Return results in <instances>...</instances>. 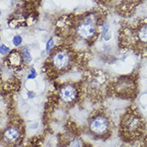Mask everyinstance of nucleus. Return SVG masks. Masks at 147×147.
Listing matches in <instances>:
<instances>
[{"label": "nucleus", "mask_w": 147, "mask_h": 147, "mask_svg": "<svg viewBox=\"0 0 147 147\" xmlns=\"http://www.w3.org/2000/svg\"><path fill=\"white\" fill-rule=\"evenodd\" d=\"M102 22V13L99 11H91L72 18L67 17L65 24L70 28L72 36L78 40L89 42L98 37Z\"/></svg>", "instance_id": "nucleus-1"}, {"label": "nucleus", "mask_w": 147, "mask_h": 147, "mask_svg": "<svg viewBox=\"0 0 147 147\" xmlns=\"http://www.w3.org/2000/svg\"><path fill=\"white\" fill-rule=\"evenodd\" d=\"M121 42L136 52H146L147 22H138L135 26L124 29L121 34Z\"/></svg>", "instance_id": "nucleus-2"}, {"label": "nucleus", "mask_w": 147, "mask_h": 147, "mask_svg": "<svg viewBox=\"0 0 147 147\" xmlns=\"http://www.w3.org/2000/svg\"><path fill=\"white\" fill-rule=\"evenodd\" d=\"M144 130V121L136 110L129 109L121 118L120 131L122 138L132 141L138 138Z\"/></svg>", "instance_id": "nucleus-3"}, {"label": "nucleus", "mask_w": 147, "mask_h": 147, "mask_svg": "<svg viewBox=\"0 0 147 147\" xmlns=\"http://www.w3.org/2000/svg\"><path fill=\"white\" fill-rule=\"evenodd\" d=\"M50 69L56 74L66 72L74 65L73 51L67 47H59L52 51L47 60Z\"/></svg>", "instance_id": "nucleus-4"}, {"label": "nucleus", "mask_w": 147, "mask_h": 147, "mask_svg": "<svg viewBox=\"0 0 147 147\" xmlns=\"http://www.w3.org/2000/svg\"><path fill=\"white\" fill-rule=\"evenodd\" d=\"M112 90L116 95L124 98H133L137 92V82L132 76H123L114 82Z\"/></svg>", "instance_id": "nucleus-5"}, {"label": "nucleus", "mask_w": 147, "mask_h": 147, "mask_svg": "<svg viewBox=\"0 0 147 147\" xmlns=\"http://www.w3.org/2000/svg\"><path fill=\"white\" fill-rule=\"evenodd\" d=\"M89 130L93 135L105 137L110 131V122L105 114H97L89 121Z\"/></svg>", "instance_id": "nucleus-6"}, {"label": "nucleus", "mask_w": 147, "mask_h": 147, "mask_svg": "<svg viewBox=\"0 0 147 147\" xmlns=\"http://www.w3.org/2000/svg\"><path fill=\"white\" fill-rule=\"evenodd\" d=\"M22 127L18 124H12L3 133L4 144L8 147H15L20 143L22 138Z\"/></svg>", "instance_id": "nucleus-7"}, {"label": "nucleus", "mask_w": 147, "mask_h": 147, "mask_svg": "<svg viewBox=\"0 0 147 147\" xmlns=\"http://www.w3.org/2000/svg\"><path fill=\"white\" fill-rule=\"evenodd\" d=\"M59 98L61 102L66 105L74 104L78 98V90L77 86L71 83L63 85L59 87Z\"/></svg>", "instance_id": "nucleus-8"}, {"label": "nucleus", "mask_w": 147, "mask_h": 147, "mask_svg": "<svg viewBox=\"0 0 147 147\" xmlns=\"http://www.w3.org/2000/svg\"><path fill=\"white\" fill-rule=\"evenodd\" d=\"M25 63L22 59L21 52L13 50L11 51L6 58V64L8 68L13 69V70H18L21 69L23 66V63Z\"/></svg>", "instance_id": "nucleus-9"}, {"label": "nucleus", "mask_w": 147, "mask_h": 147, "mask_svg": "<svg viewBox=\"0 0 147 147\" xmlns=\"http://www.w3.org/2000/svg\"><path fill=\"white\" fill-rule=\"evenodd\" d=\"M20 52L22 54V59L24 60V62L26 63H30L32 61V57L30 55V53L29 51V49L26 47H23L20 49Z\"/></svg>", "instance_id": "nucleus-10"}, {"label": "nucleus", "mask_w": 147, "mask_h": 147, "mask_svg": "<svg viewBox=\"0 0 147 147\" xmlns=\"http://www.w3.org/2000/svg\"><path fill=\"white\" fill-rule=\"evenodd\" d=\"M54 47H55V40L53 38H50L48 39L47 42L46 44V52L47 55H50L51 51L54 50Z\"/></svg>", "instance_id": "nucleus-11"}, {"label": "nucleus", "mask_w": 147, "mask_h": 147, "mask_svg": "<svg viewBox=\"0 0 147 147\" xmlns=\"http://www.w3.org/2000/svg\"><path fill=\"white\" fill-rule=\"evenodd\" d=\"M22 37L20 35H15L14 38H13V40H12V43L15 46V47H18L20 45L22 44Z\"/></svg>", "instance_id": "nucleus-12"}, {"label": "nucleus", "mask_w": 147, "mask_h": 147, "mask_svg": "<svg viewBox=\"0 0 147 147\" xmlns=\"http://www.w3.org/2000/svg\"><path fill=\"white\" fill-rule=\"evenodd\" d=\"M11 52L10 47H7L5 44L0 45V54L2 55H7Z\"/></svg>", "instance_id": "nucleus-13"}, {"label": "nucleus", "mask_w": 147, "mask_h": 147, "mask_svg": "<svg viewBox=\"0 0 147 147\" xmlns=\"http://www.w3.org/2000/svg\"><path fill=\"white\" fill-rule=\"evenodd\" d=\"M37 71L35 70L34 68H31L30 69V73L28 74V76H27V79H34L35 78L37 77Z\"/></svg>", "instance_id": "nucleus-14"}, {"label": "nucleus", "mask_w": 147, "mask_h": 147, "mask_svg": "<svg viewBox=\"0 0 147 147\" xmlns=\"http://www.w3.org/2000/svg\"><path fill=\"white\" fill-rule=\"evenodd\" d=\"M72 147H80V143L78 140H74L72 144Z\"/></svg>", "instance_id": "nucleus-15"}, {"label": "nucleus", "mask_w": 147, "mask_h": 147, "mask_svg": "<svg viewBox=\"0 0 147 147\" xmlns=\"http://www.w3.org/2000/svg\"><path fill=\"white\" fill-rule=\"evenodd\" d=\"M27 95H28V98H29L32 99V98H34L35 97V94H34V92H28Z\"/></svg>", "instance_id": "nucleus-16"}, {"label": "nucleus", "mask_w": 147, "mask_h": 147, "mask_svg": "<svg viewBox=\"0 0 147 147\" xmlns=\"http://www.w3.org/2000/svg\"><path fill=\"white\" fill-rule=\"evenodd\" d=\"M97 1L99 2V3H107L109 0H97Z\"/></svg>", "instance_id": "nucleus-17"}, {"label": "nucleus", "mask_w": 147, "mask_h": 147, "mask_svg": "<svg viewBox=\"0 0 147 147\" xmlns=\"http://www.w3.org/2000/svg\"><path fill=\"white\" fill-rule=\"evenodd\" d=\"M17 1H18V0H11V4H14V3H16V2H17Z\"/></svg>", "instance_id": "nucleus-18"}, {"label": "nucleus", "mask_w": 147, "mask_h": 147, "mask_svg": "<svg viewBox=\"0 0 147 147\" xmlns=\"http://www.w3.org/2000/svg\"><path fill=\"white\" fill-rule=\"evenodd\" d=\"M1 14H2V13H1V11H0V16H1Z\"/></svg>", "instance_id": "nucleus-19"}]
</instances>
